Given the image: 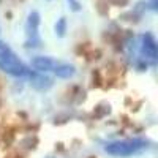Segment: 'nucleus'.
<instances>
[{
  "label": "nucleus",
  "instance_id": "obj_1",
  "mask_svg": "<svg viewBox=\"0 0 158 158\" xmlns=\"http://www.w3.org/2000/svg\"><path fill=\"white\" fill-rule=\"evenodd\" d=\"M0 70L15 77H24L30 73V70L19 60L13 49L3 41H0Z\"/></svg>",
  "mask_w": 158,
  "mask_h": 158
},
{
  "label": "nucleus",
  "instance_id": "obj_2",
  "mask_svg": "<svg viewBox=\"0 0 158 158\" xmlns=\"http://www.w3.org/2000/svg\"><path fill=\"white\" fill-rule=\"evenodd\" d=\"M147 147V141L144 139H130V141H115L104 146V152L112 156H131L142 152Z\"/></svg>",
  "mask_w": 158,
  "mask_h": 158
},
{
  "label": "nucleus",
  "instance_id": "obj_3",
  "mask_svg": "<svg viewBox=\"0 0 158 158\" xmlns=\"http://www.w3.org/2000/svg\"><path fill=\"white\" fill-rule=\"evenodd\" d=\"M38 25H40V15L36 11L30 13L27 25H25V30H27V36H29V41H32L30 46H38L40 43V38H38Z\"/></svg>",
  "mask_w": 158,
  "mask_h": 158
},
{
  "label": "nucleus",
  "instance_id": "obj_4",
  "mask_svg": "<svg viewBox=\"0 0 158 158\" xmlns=\"http://www.w3.org/2000/svg\"><path fill=\"white\" fill-rule=\"evenodd\" d=\"M142 54L146 56L147 59H150V60L156 59V54H158L156 41H155V38L150 33L142 35Z\"/></svg>",
  "mask_w": 158,
  "mask_h": 158
},
{
  "label": "nucleus",
  "instance_id": "obj_5",
  "mask_svg": "<svg viewBox=\"0 0 158 158\" xmlns=\"http://www.w3.org/2000/svg\"><path fill=\"white\" fill-rule=\"evenodd\" d=\"M56 60L51 59V57H44V56H38L32 60V67L35 68V71L38 73H48L51 70H54L56 67Z\"/></svg>",
  "mask_w": 158,
  "mask_h": 158
},
{
  "label": "nucleus",
  "instance_id": "obj_6",
  "mask_svg": "<svg viewBox=\"0 0 158 158\" xmlns=\"http://www.w3.org/2000/svg\"><path fill=\"white\" fill-rule=\"evenodd\" d=\"M29 76L32 77V87H35L36 90H48L52 85L51 77H48L46 74H40V73H29Z\"/></svg>",
  "mask_w": 158,
  "mask_h": 158
},
{
  "label": "nucleus",
  "instance_id": "obj_7",
  "mask_svg": "<svg viewBox=\"0 0 158 158\" xmlns=\"http://www.w3.org/2000/svg\"><path fill=\"white\" fill-rule=\"evenodd\" d=\"M52 71L56 73L57 77H62V79H68V77H71L76 73L74 67L70 65V63H56V67H54Z\"/></svg>",
  "mask_w": 158,
  "mask_h": 158
},
{
  "label": "nucleus",
  "instance_id": "obj_8",
  "mask_svg": "<svg viewBox=\"0 0 158 158\" xmlns=\"http://www.w3.org/2000/svg\"><path fill=\"white\" fill-rule=\"evenodd\" d=\"M65 30H67V21H65V18H60L59 22L56 24V33L59 36H63L65 35Z\"/></svg>",
  "mask_w": 158,
  "mask_h": 158
},
{
  "label": "nucleus",
  "instance_id": "obj_9",
  "mask_svg": "<svg viewBox=\"0 0 158 158\" xmlns=\"http://www.w3.org/2000/svg\"><path fill=\"white\" fill-rule=\"evenodd\" d=\"M150 8L152 10H156V0H150Z\"/></svg>",
  "mask_w": 158,
  "mask_h": 158
}]
</instances>
